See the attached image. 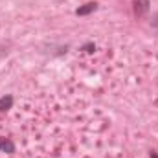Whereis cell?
Returning a JSON list of instances; mask_svg holds the SVG:
<instances>
[{
    "label": "cell",
    "instance_id": "obj_1",
    "mask_svg": "<svg viewBox=\"0 0 158 158\" xmlns=\"http://www.w3.org/2000/svg\"><path fill=\"white\" fill-rule=\"evenodd\" d=\"M149 11V0H134V13L145 15Z\"/></svg>",
    "mask_w": 158,
    "mask_h": 158
},
{
    "label": "cell",
    "instance_id": "obj_2",
    "mask_svg": "<svg viewBox=\"0 0 158 158\" xmlns=\"http://www.w3.org/2000/svg\"><path fill=\"white\" fill-rule=\"evenodd\" d=\"M96 6H98L96 2H88V4H85L83 7H79V9L76 11V13H77L79 17H85V15H88V13H92V11L96 9Z\"/></svg>",
    "mask_w": 158,
    "mask_h": 158
},
{
    "label": "cell",
    "instance_id": "obj_3",
    "mask_svg": "<svg viewBox=\"0 0 158 158\" xmlns=\"http://www.w3.org/2000/svg\"><path fill=\"white\" fill-rule=\"evenodd\" d=\"M0 151H7V153H13V151H15V145H13V142L0 138Z\"/></svg>",
    "mask_w": 158,
    "mask_h": 158
},
{
    "label": "cell",
    "instance_id": "obj_4",
    "mask_svg": "<svg viewBox=\"0 0 158 158\" xmlns=\"http://www.w3.org/2000/svg\"><path fill=\"white\" fill-rule=\"evenodd\" d=\"M11 105H13V98H11V96H4V98L0 99V110H7Z\"/></svg>",
    "mask_w": 158,
    "mask_h": 158
},
{
    "label": "cell",
    "instance_id": "obj_5",
    "mask_svg": "<svg viewBox=\"0 0 158 158\" xmlns=\"http://www.w3.org/2000/svg\"><path fill=\"white\" fill-rule=\"evenodd\" d=\"M151 158H158V155H156V153H153V155H151Z\"/></svg>",
    "mask_w": 158,
    "mask_h": 158
}]
</instances>
